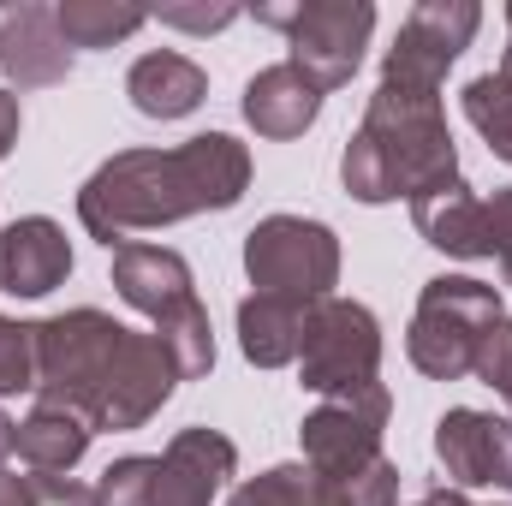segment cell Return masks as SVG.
Here are the masks:
<instances>
[{"mask_svg": "<svg viewBox=\"0 0 512 506\" xmlns=\"http://www.w3.org/2000/svg\"><path fill=\"white\" fill-rule=\"evenodd\" d=\"M417 506H471V501H465L459 489H429V495H423Z\"/></svg>", "mask_w": 512, "mask_h": 506, "instance_id": "1f68e13d", "label": "cell"}, {"mask_svg": "<svg viewBox=\"0 0 512 506\" xmlns=\"http://www.w3.org/2000/svg\"><path fill=\"white\" fill-rule=\"evenodd\" d=\"M155 340H161V352L173 358L179 381H203L215 370V328H209L203 298H185L179 310H167V316L155 322Z\"/></svg>", "mask_w": 512, "mask_h": 506, "instance_id": "44dd1931", "label": "cell"}, {"mask_svg": "<svg viewBox=\"0 0 512 506\" xmlns=\"http://www.w3.org/2000/svg\"><path fill=\"white\" fill-rule=\"evenodd\" d=\"M483 30V6L477 0H417L393 36L382 60V78L399 84H423V90H441L453 60L471 48V36Z\"/></svg>", "mask_w": 512, "mask_h": 506, "instance_id": "9c48e42d", "label": "cell"}, {"mask_svg": "<svg viewBox=\"0 0 512 506\" xmlns=\"http://www.w3.org/2000/svg\"><path fill=\"white\" fill-rule=\"evenodd\" d=\"M114 292L137 316L161 322L167 310L197 298V280H191V262L179 251H167V245H120L114 251Z\"/></svg>", "mask_w": 512, "mask_h": 506, "instance_id": "9a60e30c", "label": "cell"}, {"mask_svg": "<svg viewBox=\"0 0 512 506\" xmlns=\"http://www.w3.org/2000/svg\"><path fill=\"white\" fill-rule=\"evenodd\" d=\"M90 441H96V429L84 423V417H72V411H54V405H36L24 423H18V441H12V453L36 471V477H66L84 453H90Z\"/></svg>", "mask_w": 512, "mask_h": 506, "instance_id": "ffe728a7", "label": "cell"}, {"mask_svg": "<svg viewBox=\"0 0 512 506\" xmlns=\"http://www.w3.org/2000/svg\"><path fill=\"white\" fill-rule=\"evenodd\" d=\"M245 274L256 292L322 304L340 286V239L328 221L310 215H262L245 233Z\"/></svg>", "mask_w": 512, "mask_h": 506, "instance_id": "52a82bcc", "label": "cell"}, {"mask_svg": "<svg viewBox=\"0 0 512 506\" xmlns=\"http://www.w3.org/2000/svg\"><path fill=\"white\" fill-rule=\"evenodd\" d=\"M239 108H245V126H251L256 137L286 143V137H304V131L316 126V114H322V90H316L304 72H292V66L280 60V66H262L251 84H245Z\"/></svg>", "mask_w": 512, "mask_h": 506, "instance_id": "e0dca14e", "label": "cell"}, {"mask_svg": "<svg viewBox=\"0 0 512 506\" xmlns=\"http://www.w3.org/2000/svg\"><path fill=\"white\" fill-rule=\"evenodd\" d=\"M72 274V239L48 215H24L0 227V292L6 298H48Z\"/></svg>", "mask_w": 512, "mask_h": 506, "instance_id": "5bb4252c", "label": "cell"}, {"mask_svg": "<svg viewBox=\"0 0 512 506\" xmlns=\"http://www.w3.org/2000/svg\"><path fill=\"white\" fill-rule=\"evenodd\" d=\"M126 96L143 120H185V114H197L209 102V72L191 54L155 48V54H137L131 60Z\"/></svg>", "mask_w": 512, "mask_h": 506, "instance_id": "2e32d148", "label": "cell"}, {"mask_svg": "<svg viewBox=\"0 0 512 506\" xmlns=\"http://www.w3.org/2000/svg\"><path fill=\"white\" fill-rule=\"evenodd\" d=\"M12 441H18V423L0 411V465H6V453H12Z\"/></svg>", "mask_w": 512, "mask_h": 506, "instance_id": "d6a6232c", "label": "cell"}, {"mask_svg": "<svg viewBox=\"0 0 512 506\" xmlns=\"http://www.w3.org/2000/svg\"><path fill=\"white\" fill-rule=\"evenodd\" d=\"M239 471V447L221 429H179L161 453V477H155V506H215L227 477Z\"/></svg>", "mask_w": 512, "mask_h": 506, "instance_id": "4fadbf2b", "label": "cell"}, {"mask_svg": "<svg viewBox=\"0 0 512 506\" xmlns=\"http://www.w3.org/2000/svg\"><path fill=\"white\" fill-rule=\"evenodd\" d=\"M18 131H24V108H18L12 90H0V161L18 149Z\"/></svg>", "mask_w": 512, "mask_h": 506, "instance_id": "4dcf8cb0", "label": "cell"}, {"mask_svg": "<svg viewBox=\"0 0 512 506\" xmlns=\"http://www.w3.org/2000/svg\"><path fill=\"white\" fill-rule=\"evenodd\" d=\"M60 36L66 48H114L149 24L143 6H114V0H60Z\"/></svg>", "mask_w": 512, "mask_h": 506, "instance_id": "7402d4cb", "label": "cell"}, {"mask_svg": "<svg viewBox=\"0 0 512 506\" xmlns=\"http://www.w3.org/2000/svg\"><path fill=\"white\" fill-rule=\"evenodd\" d=\"M227 506H328V495L310 465H274L262 477H245L227 495Z\"/></svg>", "mask_w": 512, "mask_h": 506, "instance_id": "cb8c5ba5", "label": "cell"}, {"mask_svg": "<svg viewBox=\"0 0 512 506\" xmlns=\"http://www.w3.org/2000/svg\"><path fill=\"white\" fill-rule=\"evenodd\" d=\"M0 72L6 90H54L72 78V48L60 36V12L48 0H18L0 12Z\"/></svg>", "mask_w": 512, "mask_h": 506, "instance_id": "8fae6325", "label": "cell"}, {"mask_svg": "<svg viewBox=\"0 0 512 506\" xmlns=\"http://www.w3.org/2000/svg\"><path fill=\"white\" fill-rule=\"evenodd\" d=\"M304 322H310V304H298V298H280V292L239 298V352H245V364H256V370L298 364Z\"/></svg>", "mask_w": 512, "mask_h": 506, "instance_id": "d6986e66", "label": "cell"}, {"mask_svg": "<svg viewBox=\"0 0 512 506\" xmlns=\"http://www.w3.org/2000/svg\"><path fill=\"white\" fill-rule=\"evenodd\" d=\"M0 506H42L36 471H30V477H18L12 465H0Z\"/></svg>", "mask_w": 512, "mask_h": 506, "instance_id": "f546056e", "label": "cell"}, {"mask_svg": "<svg viewBox=\"0 0 512 506\" xmlns=\"http://www.w3.org/2000/svg\"><path fill=\"white\" fill-rule=\"evenodd\" d=\"M435 459L447 489H507L512 495V417L477 411V405H453L435 423Z\"/></svg>", "mask_w": 512, "mask_h": 506, "instance_id": "30bf717a", "label": "cell"}, {"mask_svg": "<svg viewBox=\"0 0 512 506\" xmlns=\"http://www.w3.org/2000/svg\"><path fill=\"white\" fill-rule=\"evenodd\" d=\"M36 328V405H54V411H72L96 429V411H102V387L114 376V358L126 346V322H114L108 310L96 304H78V310H60V316H42L30 322Z\"/></svg>", "mask_w": 512, "mask_h": 506, "instance_id": "3957f363", "label": "cell"}, {"mask_svg": "<svg viewBox=\"0 0 512 506\" xmlns=\"http://www.w3.org/2000/svg\"><path fill=\"white\" fill-rule=\"evenodd\" d=\"M501 286L471 280V274H435L417 292L411 328H405V358L429 381H465L477 370L483 334L501 322Z\"/></svg>", "mask_w": 512, "mask_h": 506, "instance_id": "277c9868", "label": "cell"}, {"mask_svg": "<svg viewBox=\"0 0 512 506\" xmlns=\"http://www.w3.org/2000/svg\"><path fill=\"white\" fill-rule=\"evenodd\" d=\"M483 209H489V251H495V262H501V274L512 286V185L483 197Z\"/></svg>", "mask_w": 512, "mask_h": 506, "instance_id": "f1b7e54d", "label": "cell"}, {"mask_svg": "<svg viewBox=\"0 0 512 506\" xmlns=\"http://www.w3.org/2000/svg\"><path fill=\"white\" fill-rule=\"evenodd\" d=\"M387 387H364V393H340V399H322L316 411H304L298 423V441H304V465L316 477H352L364 465L387 459L382 453V429H387Z\"/></svg>", "mask_w": 512, "mask_h": 506, "instance_id": "ba28073f", "label": "cell"}, {"mask_svg": "<svg viewBox=\"0 0 512 506\" xmlns=\"http://www.w3.org/2000/svg\"><path fill=\"white\" fill-rule=\"evenodd\" d=\"M495 72H501V78H507V84H512V6H507V60H501Z\"/></svg>", "mask_w": 512, "mask_h": 506, "instance_id": "836d02e7", "label": "cell"}, {"mask_svg": "<svg viewBox=\"0 0 512 506\" xmlns=\"http://www.w3.org/2000/svg\"><path fill=\"white\" fill-rule=\"evenodd\" d=\"M149 18H161L167 30L215 36V30H227L233 18H245V6H233V0H215V6H161V12H149Z\"/></svg>", "mask_w": 512, "mask_h": 506, "instance_id": "83f0119b", "label": "cell"}, {"mask_svg": "<svg viewBox=\"0 0 512 506\" xmlns=\"http://www.w3.org/2000/svg\"><path fill=\"white\" fill-rule=\"evenodd\" d=\"M155 477H161V459L126 453L96 477V506H155Z\"/></svg>", "mask_w": 512, "mask_h": 506, "instance_id": "d4e9b609", "label": "cell"}, {"mask_svg": "<svg viewBox=\"0 0 512 506\" xmlns=\"http://www.w3.org/2000/svg\"><path fill=\"white\" fill-rule=\"evenodd\" d=\"M465 120L483 131V143H489V155L495 161H507L512 167V84L501 72H483V78H471L465 84Z\"/></svg>", "mask_w": 512, "mask_h": 506, "instance_id": "603a6c76", "label": "cell"}, {"mask_svg": "<svg viewBox=\"0 0 512 506\" xmlns=\"http://www.w3.org/2000/svg\"><path fill=\"white\" fill-rule=\"evenodd\" d=\"M245 191H251V149L233 131H197L173 149L108 155L78 191V221L90 239L120 251L131 233L233 209Z\"/></svg>", "mask_w": 512, "mask_h": 506, "instance_id": "6da1fadb", "label": "cell"}, {"mask_svg": "<svg viewBox=\"0 0 512 506\" xmlns=\"http://www.w3.org/2000/svg\"><path fill=\"white\" fill-rule=\"evenodd\" d=\"M411 221L423 233V245H435L441 256H459V262H483L489 251V209L483 197L459 179V185H441L429 197L411 203Z\"/></svg>", "mask_w": 512, "mask_h": 506, "instance_id": "ac0fdd59", "label": "cell"}, {"mask_svg": "<svg viewBox=\"0 0 512 506\" xmlns=\"http://www.w3.org/2000/svg\"><path fill=\"white\" fill-rule=\"evenodd\" d=\"M173 387H179V370H173V358L161 352V340L131 328L126 346H120V358H114V376L102 387L96 429H114V435L143 429V423L173 399Z\"/></svg>", "mask_w": 512, "mask_h": 506, "instance_id": "7c38bea8", "label": "cell"}, {"mask_svg": "<svg viewBox=\"0 0 512 506\" xmlns=\"http://www.w3.org/2000/svg\"><path fill=\"white\" fill-rule=\"evenodd\" d=\"M298 381L316 399L376 387L382 381V322H376V310L358 304V298H340V292L310 304L304 346H298Z\"/></svg>", "mask_w": 512, "mask_h": 506, "instance_id": "8992f818", "label": "cell"}, {"mask_svg": "<svg viewBox=\"0 0 512 506\" xmlns=\"http://www.w3.org/2000/svg\"><path fill=\"white\" fill-rule=\"evenodd\" d=\"M36 387V328L0 316V399Z\"/></svg>", "mask_w": 512, "mask_h": 506, "instance_id": "484cf974", "label": "cell"}, {"mask_svg": "<svg viewBox=\"0 0 512 506\" xmlns=\"http://www.w3.org/2000/svg\"><path fill=\"white\" fill-rule=\"evenodd\" d=\"M251 18L286 36V66L304 72L322 96H334L358 78L364 48L376 36L370 0H256Z\"/></svg>", "mask_w": 512, "mask_h": 506, "instance_id": "5b68a950", "label": "cell"}, {"mask_svg": "<svg viewBox=\"0 0 512 506\" xmlns=\"http://www.w3.org/2000/svg\"><path fill=\"white\" fill-rule=\"evenodd\" d=\"M471 376H483V387H495V393L512 405V316H501V322L483 334V346H477V370H471Z\"/></svg>", "mask_w": 512, "mask_h": 506, "instance_id": "4316f807", "label": "cell"}, {"mask_svg": "<svg viewBox=\"0 0 512 506\" xmlns=\"http://www.w3.org/2000/svg\"><path fill=\"white\" fill-rule=\"evenodd\" d=\"M459 149H453V131H447V108H441V90H423V84H399L382 78L370 108H364V126L346 137L340 149V185L346 197L358 203H417L441 185H459Z\"/></svg>", "mask_w": 512, "mask_h": 506, "instance_id": "7a4b0ae2", "label": "cell"}]
</instances>
